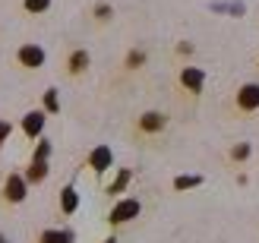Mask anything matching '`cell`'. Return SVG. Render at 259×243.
Instances as JSON below:
<instances>
[{"instance_id": "cell-1", "label": "cell", "mask_w": 259, "mask_h": 243, "mask_svg": "<svg viewBox=\"0 0 259 243\" xmlns=\"http://www.w3.org/2000/svg\"><path fill=\"white\" fill-rule=\"evenodd\" d=\"M139 199H120L117 202V206H114L111 209V224H126L130 218H136V215H139Z\"/></svg>"}, {"instance_id": "cell-2", "label": "cell", "mask_w": 259, "mask_h": 243, "mask_svg": "<svg viewBox=\"0 0 259 243\" xmlns=\"http://www.w3.org/2000/svg\"><path fill=\"white\" fill-rule=\"evenodd\" d=\"M25 177H19V174H10L7 177V183H4V196L10 199V202H22L25 199Z\"/></svg>"}, {"instance_id": "cell-3", "label": "cell", "mask_w": 259, "mask_h": 243, "mask_svg": "<svg viewBox=\"0 0 259 243\" xmlns=\"http://www.w3.org/2000/svg\"><path fill=\"white\" fill-rule=\"evenodd\" d=\"M19 63H22V67H29V70L41 67V63H45V51L38 47V44H25V47H19Z\"/></svg>"}, {"instance_id": "cell-4", "label": "cell", "mask_w": 259, "mask_h": 243, "mask_svg": "<svg viewBox=\"0 0 259 243\" xmlns=\"http://www.w3.org/2000/svg\"><path fill=\"white\" fill-rule=\"evenodd\" d=\"M237 105H240L243 111H256V108H259V85H256V82L243 85L240 92H237Z\"/></svg>"}, {"instance_id": "cell-5", "label": "cell", "mask_w": 259, "mask_h": 243, "mask_svg": "<svg viewBox=\"0 0 259 243\" xmlns=\"http://www.w3.org/2000/svg\"><path fill=\"white\" fill-rule=\"evenodd\" d=\"M22 130H25V136H41V130H45V111H29L25 114V120H22Z\"/></svg>"}, {"instance_id": "cell-6", "label": "cell", "mask_w": 259, "mask_h": 243, "mask_svg": "<svg viewBox=\"0 0 259 243\" xmlns=\"http://www.w3.org/2000/svg\"><path fill=\"white\" fill-rule=\"evenodd\" d=\"M180 82H184V88H190V92H202L205 73H202V70H196V67H187L184 73H180Z\"/></svg>"}, {"instance_id": "cell-7", "label": "cell", "mask_w": 259, "mask_h": 243, "mask_svg": "<svg viewBox=\"0 0 259 243\" xmlns=\"http://www.w3.org/2000/svg\"><path fill=\"white\" fill-rule=\"evenodd\" d=\"M111 161H114V155H111V149L108 145H98V149H92V155H89V164L101 174V171H108L111 168Z\"/></svg>"}, {"instance_id": "cell-8", "label": "cell", "mask_w": 259, "mask_h": 243, "mask_svg": "<svg viewBox=\"0 0 259 243\" xmlns=\"http://www.w3.org/2000/svg\"><path fill=\"white\" fill-rule=\"evenodd\" d=\"M164 114H158V111H149V114H142V117H139V126H142V130H146V133H158V130H164Z\"/></svg>"}, {"instance_id": "cell-9", "label": "cell", "mask_w": 259, "mask_h": 243, "mask_svg": "<svg viewBox=\"0 0 259 243\" xmlns=\"http://www.w3.org/2000/svg\"><path fill=\"white\" fill-rule=\"evenodd\" d=\"M76 206H79V196H76V189H73V186H67V189L60 193V209L67 212V215H73Z\"/></svg>"}, {"instance_id": "cell-10", "label": "cell", "mask_w": 259, "mask_h": 243, "mask_svg": "<svg viewBox=\"0 0 259 243\" xmlns=\"http://www.w3.org/2000/svg\"><path fill=\"white\" fill-rule=\"evenodd\" d=\"M45 177H48V164L32 158V168H29V174H25V180H29V183H41Z\"/></svg>"}, {"instance_id": "cell-11", "label": "cell", "mask_w": 259, "mask_h": 243, "mask_svg": "<svg viewBox=\"0 0 259 243\" xmlns=\"http://www.w3.org/2000/svg\"><path fill=\"white\" fill-rule=\"evenodd\" d=\"M38 243H73V234L70 231H45Z\"/></svg>"}, {"instance_id": "cell-12", "label": "cell", "mask_w": 259, "mask_h": 243, "mask_svg": "<svg viewBox=\"0 0 259 243\" xmlns=\"http://www.w3.org/2000/svg\"><path fill=\"white\" fill-rule=\"evenodd\" d=\"M89 67V51H73L70 57V73H82Z\"/></svg>"}, {"instance_id": "cell-13", "label": "cell", "mask_w": 259, "mask_h": 243, "mask_svg": "<svg viewBox=\"0 0 259 243\" xmlns=\"http://www.w3.org/2000/svg\"><path fill=\"white\" fill-rule=\"evenodd\" d=\"M126 183H130V171H120V174H117V180H114V183L108 186V193H120V189H123Z\"/></svg>"}, {"instance_id": "cell-14", "label": "cell", "mask_w": 259, "mask_h": 243, "mask_svg": "<svg viewBox=\"0 0 259 243\" xmlns=\"http://www.w3.org/2000/svg\"><path fill=\"white\" fill-rule=\"evenodd\" d=\"M51 7V0H25V10L29 13H45Z\"/></svg>"}, {"instance_id": "cell-15", "label": "cell", "mask_w": 259, "mask_h": 243, "mask_svg": "<svg viewBox=\"0 0 259 243\" xmlns=\"http://www.w3.org/2000/svg\"><path fill=\"white\" fill-rule=\"evenodd\" d=\"M45 108H48V111H57V108H60V101H57V92H54V88H48V92H45Z\"/></svg>"}, {"instance_id": "cell-16", "label": "cell", "mask_w": 259, "mask_h": 243, "mask_svg": "<svg viewBox=\"0 0 259 243\" xmlns=\"http://www.w3.org/2000/svg\"><path fill=\"white\" fill-rule=\"evenodd\" d=\"M177 189H190V186H199V177H177L174 180Z\"/></svg>"}, {"instance_id": "cell-17", "label": "cell", "mask_w": 259, "mask_h": 243, "mask_svg": "<svg viewBox=\"0 0 259 243\" xmlns=\"http://www.w3.org/2000/svg\"><path fill=\"white\" fill-rule=\"evenodd\" d=\"M51 155V142H45V139H41V142H38V149H35V161H45Z\"/></svg>"}, {"instance_id": "cell-18", "label": "cell", "mask_w": 259, "mask_h": 243, "mask_svg": "<svg viewBox=\"0 0 259 243\" xmlns=\"http://www.w3.org/2000/svg\"><path fill=\"white\" fill-rule=\"evenodd\" d=\"M142 60H146V54H142V51H133V54L126 57V63H130V67H139Z\"/></svg>"}, {"instance_id": "cell-19", "label": "cell", "mask_w": 259, "mask_h": 243, "mask_svg": "<svg viewBox=\"0 0 259 243\" xmlns=\"http://www.w3.org/2000/svg\"><path fill=\"white\" fill-rule=\"evenodd\" d=\"M13 133V126L7 123V120H0V142H7V136Z\"/></svg>"}, {"instance_id": "cell-20", "label": "cell", "mask_w": 259, "mask_h": 243, "mask_svg": "<svg viewBox=\"0 0 259 243\" xmlns=\"http://www.w3.org/2000/svg\"><path fill=\"white\" fill-rule=\"evenodd\" d=\"M247 155H250V145H237V149H234V158H237V161H243Z\"/></svg>"}, {"instance_id": "cell-21", "label": "cell", "mask_w": 259, "mask_h": 243, "mask_svg": "<svg viewBox=\"0 0 259 243\" xmlns=\"http://www.w3.org/2000/svg\"><path fill=\"white\" fill-rule=\"evenodd\" d=\"M95 13H98V19H108V16H111V7H108V4H98Z\"/></svg>"}, {"instance_id": "cell-22", "label": "cell", "mask_w": 259, "mask_h": 243, "mask_svg": "<svg viewBox=\"0 0 259 243\" xmlns=\"http://www.w3.org/2000/svg\"><path fill=\"white\" fill-rule=\"evenodd\" d=\"M105 243H117V240H114V237H108V240H105Z\"/></svg>"}, {"instance_id": "cell-23", "label": "cell", "mask_w": 259, "mask_h": 243, "mask_svg": "<svg viewBox=\"0 0 259 243\" xmlns=\"http://www.w3.org/2000/svg\"><path fill=\"white\" fill-rule=\"evenodd\" d=\"M0 243H7V237H4V234H0Z\"/></svg>"}]
</instances>
